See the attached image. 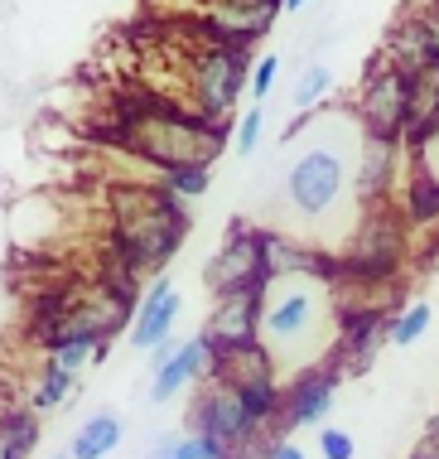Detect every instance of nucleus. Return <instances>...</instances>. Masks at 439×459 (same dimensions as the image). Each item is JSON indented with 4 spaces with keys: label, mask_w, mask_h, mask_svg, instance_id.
<instances>
[{
    "label": "nucleus",
    "mask_w": 439,
    "mask_h": 459,
    "mask_svg": "<svg viewBox=\"0 0 439 459\" xmlns=\"http://www.w3.org/2000/svg\"><path fill=\"white\" fill-rule=\"evenodd\" d=\"M261 459H305V450H299L295 440H285V436H280V440H271L266 450H261Z\"/></svg>",
    "instance_id": "nucleus-27"
},
{
    "label": "nucleus",
    "mask_w": 439,
    "mask_h": 459,
    "mask_svg": "<svg viewBox=\"0 0 439 459\" xmlns=\"http://www.w3.org/2000/svg\"><path fill=\"white\" fill-rule=\"evenodd\" d=\"M314 271H295V276L275 281V295L266 300V315H261V343L271 349L275 368L285 358H295L314 333L323 329V315H329V285L333 281H305Z\"/></svg>",
    "instance_id": "nucleus-3"
},
{
    "label": "nucleus",
    "mask_w": 439,
    "mask_h": 459,
    "mask_svg": "<svg viewBox=\"0 0 439 459\" xmlns=\"http://www.w3.org/2000/svg\"><path fill=\"white\" fill-rule=\"evenodd\" d=\"M203 377H212V343L203 333H194V339H184L179 349H174V358L165 368L150 372V402L165 406L184 387H194V382H203Z\"/></svg>",
    "instance_id": "nucleus-15"
},
{
    "label": "nucleus",
    "mask_w": 439,
    "mask_h": 459,
    "mask_svg": "<svg viewBox=\"0 0 439 459\" xmlns=\"http://www.w3.org/2000/svg\"><path fill=\"white\" fill-rule=\"evenodd\" d=\"M261 126H266V107H246L242 111V121H237V135H232V151L237 155H256V145H261Z\"/></svg>",
    "instance_id": "nucleus-24"
},
{
    "label": "nucleus",
    "mask_w": 439,
    "mask_h": 459,
    "mask_svg": "<svg viewBox=\"0 0 439 459\" xmlns=\"http://www.w3.org/2000/svg\"><path fill=\"white\" fill-rule=\"evenodd\" d=\"M430 145H439V135H435V141H430Z\"/></svg>",
    "instance_id": "nucleus-31"
},
{
    "label": "nucleus",
    "mask_w": 439,
    "mask_h": 459,
    "mask_svg": "<svg viewBox=\"0 0 439 459\" xmlns=\"http://www.w3.org/2000/svg\"><path fill=\"white\" fill-rule=\"evenodd\" d=\"M179 285H174L169 276H155L145 285V295H141V305H135V319H131V349H141V353H155V349H165L169 343V333L174 325H179Z\"/></svg>",
    "instance_id": "nucleus-14"
},
{
    "label": "nucleus",
    "mask_w": 439,
    "mask_h": 459,
    "mask_svg": "<svg viewBox=\"0 0 439 459\" xmlns=\"http://www.w3.org/2000/svg\"><path fill=\"white\" fill-rule=\"evenodd\" d=\"M188 208L169 189L150 184H116L111 189V266L141 281L145 271H159L174 262V252L184 247Z\"/></svg>",
    "instance_id": "nucleus-2"
},
{
    "label": "nucleus",
    "mask_w": 439,
    "mask_h": 459,
    "mask_svg": "<svg viewBox=\"0 0 439 459\" xmlns=\"http://www.w3.org/2000/svg\"><path fill=\"white\" fill-rule=\"evenodd\" d=\"M275 78H280V58H275V54L256 58V68H251V97H256V107H261V102H266V97H271Z\"/></svg>",
    "instance_id": "nucleus-25"
},
{
    "label": "nucleus",
    "mask_w": 439,
    "mask_h": 459,
    "mask_svg": "<svg viewBox=\"0 0 439 459\" xmlns=\"http://www.w3.org/2000/svg\"><path fill=\"white\" fill-rule=\"evenodd\" d=\"M251 68H256V58L246 54V48H228V44H198L194 54H188V97L184 107L198 111L203 121L212 126H228L237 97L251 88Z\"/></svg>",
    "instance_id": "nucleus-4"
},
{
    "label": "nucleus",
    "mask_w": 439,
    "mask_h": 459,
    "mask_svg": "<svg viewBox=\"0 0 439 459\" xmlns=\"http://www.w3.org/2000/svg\"><path fill=\"white\" fill-rule=\"evenodd\" d=\"M338 387H343V372H338L333 363L305 368V372L290 382V387H285L280 430H314V426H323V416H329Z\"/></svg>",
    "instance_id": "nucleus-13"
},
{
    "label": "nucleus",
    "mask_w": 439,
    "mask_h": 459,
    "mask_svg": "<svg viewBox=\"0 0 439 459\" xmlns=\"http://www.w3.org/2000/svg\"><path fill=\"white\" fill-rule=\"evenodd\" d=\"M329 88H333V73L323 68V64H309L305 73H299V82H295V92H290L295 107H299V117H309V111L319 107V97L329 92Z\"/></svg>",
    "instance_id": "nucleus-23"
},
{
    "label": "nucleus",
    "mask_w": 439,
    "mask_h": 459,
    "mask_svg": "<svg viewBox=\"0 0 439 459\" xmlns=\"http://www.w3.org/2000/svg\"><path fill=\"white\" fill-rule=\"evenodd\" d=\"M396 155L400 145H386V141H362V165H357V198L367 208L382 204L386 208V194H392V179H396Z\"/></svg>",
    "instance_id": "nucleus-16"
},
{
    "label": "nucleus",
    "mask_w": 439,
    "mask_h": 459,
    "mask_svg": "<svg viewBox=\"0 0 439 459\" xmlns=\"http://www.w3.org/2000/svg\"><path fill=\"white\" fill-rule=\"evenodd\" d=\"M10 416V406H5V396H0V420H5Z\"/></svg>",
    "instance_id": "nucleus-29"
},
{
    "label": "nucleus",
    "mask_w": 439,
    "mask_h": 459,
    "mask_svg": "<svg viewBox=\"0 0 439 459\" xmlns=\"http://www.w3.org/2000/svg\"><path fill=\"white\" fill-rule=\"evenodd\" d=\"M319 455L323 459H353L357 455V440L348 436V430H338V426H323L319 430Z\"/></svg>",
    "instance_id": "nucleus-26"
},
{
    "label": "nucleus",
    "mask_w": 439,
    "mask_h": 459,
    "mask_svg": "<svg viewBox=\"0 0 439 459\" xmlns=\"http://www.w3.org/2000/svg\"><path fill=\"white\" fill-rule=\"evenodd\" d=\"M406 218L410 222H439V175H416L406 189Z\"/></svg>",
    "instance_id": "nucleus-20"
},
{
    "label": "nucleus",
    "mask_w": 439,
    "mask_h": 459,
    "mask_svg": "<svg viewBox=\"0 0 439 459\" xmlns=\"http://www.w3.org/2000/svg\"><path fill=\"white\" fill-rule=\"evenodd\" d=\"M54 459H73V455H68V450H63V455H54Z\"/></svg>",
    "instance_id": "nucleus-30"
},
{
    "label": "nucleus",
    "mask_w": 439,
    "mask_h": 459,
    "mask_svg": "<svg viewBox=\"0 0 439 459\" xmlns=\"http://www.w3.org/2000/svg\"><path fill=\"white\" fill-rule=\"evenodd\" d=\"M116 126L111 135L131 151L135 160H145L155 175L165 169H184V165H208L222 155L228 145V126H212L198 111H188L184 102L174 97H135V102H121L116 107Z\"/></svg>",
    "instance_id": "nucleus-1"
},
{
    "label": "nucleus",
    "mask_w": 439,
    "mask_h": 459,
    "mask_svg": "<svg viewBox=\"0 0 439 459\" xmlns=\"http://www.w3.org/2000/svg\"><path fill=\"white\" fill-rule=\"evenodd\" d=\"M145 459H222V450L208 445L203 436H194V430H174V436H159Z\"/></svg>",
    "instance_id": "nucleus-19"
},
{
    "label": "nucleus",
    "mask_w": 439,
    "mask_h": 459,
    "mask_svg": "<svg viewBox=\"0 0 439 459\" xmlns=\"http://www.w3.org/2000/svg\"><path fill=\"white\" fill-rule=\"evenodd\" d=\"M430 319H435V305H430V300L406 305V309H400V315L392 319V343H396V349H410V343H420L425 329H430Z\"/></svg>",
    "instance_id": "nucleus-21"
},
{
    "label": "nucleus",
    "mask_w": 439,
    "mask_h": 459,
    "mask_svg": "<svg viewBox=\"0 0 439 459\" xmlns=\"http://www.w3.org/2000/svg\"><path fill=\"white\" fill-rule=\"evenodd\" d=\"M275 20H280V5H275V0H228V5L203 10L198 34H203L208 44H228V48H246L251 54V44L266 39L275 30Z\"/></svg>",
    "instance_id": "nucleus-12"
},
{
    "label": "nucleus",
    "mask_w": 439,
    "mask_h": 459,
    "mask_svg": "<svg viewBox=\"0 0 439 459\" xmlns=\"http://www.w3.org/2000/svg\"><path fill=\"white\" fill-rule=\"evenodd\" d=\"M357 117L372 141L406 145V121H410V73H400L386 54H376L362 68L357 88Z\"/></svg>",
    "instance_id": "nucleus-7"
},
{
    "label": "nucleus",
    "mask_w": 439,
    "mask_h": 459,
    "mask_svg": "<svg viewBox=\"0 0 439 459\" xmlns=\"http://www.w3.org/2000/svg\"><path fill=\"white\" fill-rule=\"evenodd\" d=\"M425 450H435V455H439V411L425 420Z\"/></svg>",
    "instance_id": "nucleus-28"
},
{
    "label": "nucleus",
    "mask_w": 439,
    "mask_h": 459,
    "mask_svg": "<svg viewBox=\"0 0 439 459\" xmlns=\"http://www.w3.org/2000/svg\"><path fill=\"white\" fill-rule=\"evenodd\" d=\"M121 436H125V426H121L116 411H92L78 430H73L68 455H73V459H107V455L121 445Z\"/></svg>",
    "instance_id": "nucleus-17"
},
{
    "label": "nucleus",
    "mask_w": 439,
    "mask_h": 459,
    "mask_svg": "<svg viewBox=\"0 0 439 459\" xmlns=\"http://www.w3.org/2000/svg\"><path fill=\"white\" fill-rule=\"evenodd\" d=\"M406 262V228L392 208H372L357 228V242L338 256V281L348 285H382Z\"/></svg>",
    "instance_id": "nucleus-8"
},
{
    "label": "nucleus",
    "mask_w": 439,
    "mask_h": 459,
    "mask_svg": "<svg viewBox=\"0 0 439 459\" xmlns=\"http://www.w3.org/2000/svg\"><path fill=\"white\" fill-rule=\"evenodd\" d=\"M382 343H392V319L382 305H357L338 300V339H333V368L338 372H362Z\"/></svg>",
    "instance_id": "nucleus-10"
},
{
    "label": "nucleus",
    "mask_w": 439,
    "mask_h": 459,
    "mask_svg": "<svg viewBox=\"0 0 439 459\" xmlns=\"http://www.w3.org/2000/svg\"><path fill=\"white\" fill-rule=\"evenodd\" d=\"M155 184H159V189H169L179 204H188V198H203L208 194L212 175H208V165H184V169H165Z\"/></svg>",
    "instance_id": "nucleus-22"
},
{
    "label": "nucleus",
    "mask_w": 439,
    "mask_h": 459,
    "mask_svg": "<svg viewBox=\"0 0 439 459\" xmlns=\"http://www.w3.org/2000/svg\"><path fill=\"white\" fill-rule=\"evenodd\" d=\"M194 436H203L208 445H218L222 459H242V455H261V420L246 411L242 392L228 382L208 377V387L194 396Z\"/></svg>",
    "instance_id": "nucleus-6"
},
{
    "label": "nucleus",
    "mask_w": 439,
    "mask_h": 459,
    "mask_svg": "<svg viewBox=\"0 0 439 459\" xmlns=\"http://www.w3.org/2000/svg\"><path fill=\"white\" fill-rule=\"evenodd\" d=\"M266 295L271 290H237V295L212 300V315H208V329H203V339L212 343V358L256 349L261 343V315H266Z\"/></svg>",
    "instance_id": "nucleus-11"
},
{
    "label": "nucleus",
    "mask_w": 439,
    "mask_h": 459,
    "mask_svg": "<svg viewBox=\"0 0 439 459\" xmlns=\"http://www.w3.org/2000/svg\"><path fill=\"white\" fill-rule=\"evenodd\" d=\"M348 194V165L343 155L329 151V145H314L290 165L285 175V198L299 218H323L338 208V198Z\"/></svg>",
    "instance_id": "nucleus-9"
},
{
    "label": "nucleus",
    "mask_w": 439,
    "mask_h": 459,
    "mask_svg": "<svg viewBox=\"0 0 439 459\" xmlns=\"http://www.w3.org/2000/svg\"><path fill=\"white\" fill-rule=\"evenodd\" d=\"M208 290L212 300L237 290H271L275 285V232L266 228H246V222H232L222 252L208 262Z\"/></svg>",
    "instance_id": "nucleus-5"
},
{
    "label": "nucleus",
    "mask_w": 439,
    "mask_h": 459,
    "mask_svg": "<svg viewBox=\"0 0 439 459\" xmlns=\"http://www.w3.org/2000/svg\"><path fill=\"white\" fill-rule=\"evenodd\" d=\"M78 392V377L73 372H63L54 363H44L39 372H34V387H30V411L34 416H44V411H58L68 396Z\"/></svg>",
    "instance_id": "nucleus-18"
}]
</instances>
